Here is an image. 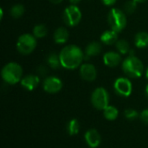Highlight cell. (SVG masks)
Here are the masks:
<instances>
[{
	"mask_svg": "<svg viewBox=\"0 0 148 148\" xmlns=\"http://www.w3.org/2000/svg\"><path fill=\"white\" fill-rule=\"evenodd\" d=\"M101 41L106 45H112L116 43L118 41V32L113 30V29H108L103 32L101 36Z\"/></svg>",
	"mask_w": 148,
	"mask_h": 148,
	"instance_id": "obj_15",
	"label": "cell"
},
{
	"mask_svg": "<svg viewBox=\"0 0 148 148\" xmlns=\"http://www.w3.org/2000/svg\"><path fill=\"white\" fill-rule=\"evenodd\" d=\"M137 8V3L134 0H129L124 4V10L127 14H132Z\"/></svg>",
	"mask_w": 148,
	"mask_h": 148,
	"instance_id": "obj_24",
	"label": "cell"
},
{
	"mask_svg": "<svg viewBox=\"0 0 148 148\" xmlns=\"http://www.w3.org/2000/svg\"><path fill=\"white\" fill-rule=\"evenodd\" d=\"M134 1H135V2L138 3H144V2H146V1H147V0H134Z\"/></svg>",
	"mask_w": 148,
	"mask_h": 148,
	"instance_id": "obj_31",
	"label": "cell"
},
{
	"mask_svg": "<svg viewBox=\"0 0 148 148\" xmlns=\"http://www.w3.org/2000/svg\"><path fill=\"white\" fill-rule=\"evenodd\" d=\"M146 93H147V95L148 97V84L147 85V87H146Z\"/></svg>",
	"mask_w": 148,
	"mask_h": 148,
	"instance_id": "obj_33",
	"label": "cell"
},
{
	"mask_svg": "<svg viewBox=\"0 0 148 148\" xmlns=\"http://www.w3.org/2000/svg\"><path fill=\"white\" fill-rule=\"evenodd\" d=\"M140 120L142 121V122H143V123L147 124L148 125V108L145 109V110H143V111L141 112V114H140Z\"/></svg>",
	"mask_w": 148,
	"mask_h": 148,
	"instance_id": "obj_26",
	"label": "cell"
},
{
	"mask_svg": "<svg viewBox=\"0 0 148 148\" xmlns=\"http://www.w3.org/2000/svg\"><path fill=\"white\" fill-rule=\"evenodd\" d=\"M43 89L49 94L58 93L62 88V82L56 76H49L43 81Z\"/></svg>",
	"mask_w": 148,
	"mask_h": 148,
	"instance_id": "obj_9",
	"label": "cell"
},
{
	"mask_svg": "<svg viewBox=\"0 0 148 148\" xmlns=\"http://www.w3.org/2000/svg\"><path fill=\"white\" fill-rule=\"evenodd\" d=\"M48 34V29L44 24H37L33 29V35L36 38L45 37Z\"/></svg>",
	"mask_w": 148,
	"mask_h": 148,
	"instance_id": "obj_21",
	"label": "cell"
},
{
	"mask_svg": "<svg viewBox=\"0 0 148 148\" xmlns=\"http://www.w3.org/2000/svg\"><path fill=\"white\" fill-rule=\"evenodd\" d=\"M101 49H102V46L100 42H92L87 45L84 54L88 58H90V57H93V56L99 55L101 52Z\"/></svg>",
	"mask_w": 148,
	"mask_h": 148,
	"instance_id": "obj_16",
	"label": "cell"
},
{
	"mask_svg": "<svg viewBox=\"0 0 148 148\" xmlns=\"http://www.w3.org/2000/svg\"><path fill=\"white\" fill-rule=\"evenodd\" d=\"M85 140L91 148L98 147L101 141V137L96 129H89L85 134Z\"/></svg>",
	"mask_w": 148,
	"mask_h": 148,
	"instance_id": "obj_11",
	"label": "cell"
},
{
	"mask_svg": "<svg viewBox=\"0 0 148 148\" xmlns=\"http://www.w3.org/2000/svg\"><path fill=\"white\" fill-rule=\"evenodd\" d=\"M69 2L71 3L72 5H76L77 3H79L81 2V0H69Z\"/></svg>",
	"mask_w": 148,
	"mask_h": 148,
	"instance_id": "obj_29",
	"label": "cell"
},
{
	"mask_svg": "<svg viewBox=\"0 0 148 148\" xmlns=\"http://www.w3.org/2000/svg\"><path fill=\"white\" fill-rule=\"evenodd\" d=\"M46 62L49 65V68L53 69H58L62 67L61 60L59 55L56 53H50L46 57Z\"/></svg>",
	"mask_w": 148,
	"mask_h": 148,
	"instance_id": "obj_17",
	"label": "cell"
},
{
	"mask_svg": "<svg viewBox=\"0 0 148 148\" xmlns=\"http://www.w3.org/2000/svg\"><path fill=\"white\" fill-rule=\"evenodd\" d=\"M114 88L116 94L123 97H128L133 91V85L129 79L125 77H120L115 80L114 83Z\"/></svg>",
	"mask_w": 148,
	"mask_h": 148,
	"instance_id": "obj_8",
	"label": "cell"
},
{
	"mask_svg": "<svg viewBox=\"0 0 148 148\" xmlns=\"http://www.w3.org/2000/svg\"><path fill=\"white\" fill-rule=\"evenodd\" d=\"M146 77H147V79L148 80V67L147 69V70H146Z\"/></svg>",
	"mask_w": 148,
	"mask_h": 148,
	"instance_id": "obj_32",
	"label": "cell"
},
{
	"mask_svg": "<svg viewBox=\"0 0 148 148\" xmlns=\"http://www.w3.org/2000/svg\"><path fill=\"white\" fill-rule=\"evenodd\" d=\"M115 46H116V49L117 50L120 52V54L121 55H127V54H129V51L131 50L130 49V45L128 43V42L127 40H124V39H121V40H118L115 43Z\"/></svg>",
	"mask_w": 148,
	"mask_h": 148,
	"instance_id": "obj_20",
	"label": "cell"
},
{
	"mask_svg": "<svg viewBox=\"0 0 148 148\" xmlns=\"http://www.w3.org/2000/svg\"><path fill=\"white\" fill-rule=\"evenodd\" d=\"M84 56L85 54L82 49L73 44L64 47L59 54L62 67L67 69H75L78 68L82 64Z\"/></svg>",
	"mask_w": 148,
	"mask_h": 148,
	"instance_id": "obj_1",
	"label": "cell"
},
{
	"mask_svg": "<svg viewBox=\"0 0 148 148\" xmlns=\"http://www.w3.org/2000/svg\"><path fill=\"white\" fill-rule=\"evenodd\" d=\"M1 75L6 83L10 85L16 84L22 80L23 69L16 62H9L2 69Z\"/></svg>",
	"mask_w": 148,
	"mask_h": 148,
	"instance_id": "obj_3",
	"label": "cell"
},
{
	"mask_svg": "<svg viewBox=\"0 0 148 148\" xmlns=\"http://www.w3.org/2000/svg\"><path fill=\"white\" fill-rule=\"evenodd\" d=\"M54 41L57 44H63L68 42L69 38V30L66 28L59 27L54 33Z\"/></svg>",
	"mask_w": 148,
	"mask_h": 148,
	"instance_id": "obj_14",
	"label": "cell"
},
{
	"mask_svg": "<svg viewBox=\"0 0 148 148\" xmlns=\"http://www.w3.org/2000/svg\"><path fill=\"white\" fill-rule=\"evenodd\" d=\"M122 70L131 78H140L143 75L144 65L138 57L128 55L122 62Z\"/></svg>",
	"mask_w": 148,
	"mask_h": 148,
	"instance_id": "obj_2",
	"label": "cell"
},
{
	"mask_svg": "<svg viewBox=\"0 0 148 148\" xmlns=\"http://www.w3.org/2000/svg\"><path fill=\"white\" fill-rule=\"evenodd\" d=\"M39 83H40V78L35 75H28L23 78H22L21 80L22 87L28 91L34 90L39 85Z\"/></svg>",
	"mask_w": 148,
	"mask_h": 148,
	"instance_id": "obj_13",
	"label": "cell"
},
{
	"mask_svg": "<svg viewBox=\"0 0 148 148\" xmlns=\"http://www.w3.org/2000/svg\"><path fill=\"white\" fill-rule=\"evenodd\" d=\"M49 1L53 3H60L62 2V0H49Z\"/></svg>",
	"mask_w": 148,
	"mask_h": 148,
	"instance_id": "obj_30",
	"label": "cell"
},
{
	"mask_svg": "<svg viewBox=\"0 0 148 148\" xmlns=\"http://www.w3.org/2000/svg\"><path fill=\"white\" fill-rule=\"evenodd\" d=\"M68 133L70 135H75L79 133L80 131V124L79 121L76 119H72L71 121H69V122L68 123Z\"/></svg>",
	"mask_w": 148,
	"mask_h": 148,
	"instance_id": "obj_22",
	"label": "cell"
},
{
	"mask_svg": "<svg viewBox=\"0 0 148 148\" xmlns=\"http://www.w3.org/2000/svg\"><path fill=\"white\" fill-rule=\"evenodd\" d=\"M134 43L137 48L143 49L148 46V33L141 31L136 34L134 38Z\"/></svg>",
	"mask_w": 148,
	"mask_h": 148,
	"instance_id": "obj_18",
	"label": "cell"
},
{
	"mask_svg": "<svg viewBox=\"0 0 148 148\" xmlns=\"http://www.w3.org/2000/svg\"><path fill=\"white\" fill-rule=\"evenodd\" d=\"M117 0H102V3L107 6H112L116 3Z\"/></svg>",
	"mask_w": 148,
	"mask_h": 148,
	"instance_id": "obj_28",
	"label": "cell"
},
{
	"mask_svg": "<svg viewBox=\"0 0 148 148\" xmlns=\"http://www.w3.org/2000/svg\"><path fill=\"white\" fill-rule=\"evenodd\" d=\"M62 18L67 26L75 27L82 19V12L76 5L71 4L64 10Z\"/></svg>",
	"mask_w": 148,
	"mask_h": 148,
	"instance_id": "obj_7",
	"label": "cell"
},
{
	"mask_svg": "<svg viewBox=\"0 0 148 148\" xmlns=\"http://www.w3.org/2000/svg\"><path fill=\"white\" fill-rule=\"evenodd\" d=\"M10 16L14 18L21 17L24 13V7L22 4H15L11 7L10 10Z\"/></svg>",
	"mask_w": 148,
	"mask_h": 148,
	"instance_id": "obj_23",
	"label": "cell"
},
{
	"mask_svg": "<svg viewBox=\"0 0 148 148\" xmlns=\"http://www.w3.org/2000/svg\"><path fill=\"white\" fill-rule=\"evenodd\" d=\"M81 77L87 82H93L97 77V70L91 63H84L80 68Z\"/></svg>",
	"mask_w": 148,
	"mask_h": 148,
	"instance_id": "obj_10",
	"label": "cell"
},
{
	"mask_svg": "<svg viewBox=\"0 0 148 148\" xmlns=\"http://www.w3.org/2000/svg\"><path fill=\"white\" fill-rule=\"evenodd\" d=\"M92 105L98 110H104L109 103L108 92L104 88H97L91 95Z\"/></svg>",
	"mask_w": 148,
	"mask_h": 148,
	"instance_id": "obj_6",
	"label": "cell"
},
{
	"mask_svg": "<svg viewBox=\"0 0 148 148\" xmlns=\"http://www.w3.org/2000/svg\"><path fill=\"white\" fill-rule=\"evenodd\" d=\"M108 22L109 26L111 27V29L121 32L122 31L126 26H127V16L123 10L113 8L109 12L108 16Z\"/></svg>",
	"mask_w": 148,
	"mask_h": 148,
	"instance_id": "obj_4",
	"label": "cell"
},
{
	"mask_svg": "<svg viewBox=\"0 0 148 148\" xmlns=\"http://www.w3.org/2000/svg\"><path fill=\"white\" fill-rule=\"evenodd\" d=\"M103 113H104V117L108 121H114L117 119L119 115L118 109L115 107L109 106V105L103 110Z\"/></svg>",
	"mask_w": 148,
	"mask_h": 148,
	"instance_id": "obj_19",
	"label": "cell"
},
{
	"mask_svg": "<svg viewBox=\"0 0 148 148\" xmlns=\"http://www.w3.org/2000/svg\"><path fill=\"white\" fill-rule=\"evenodd\" d=\"M103 62L109 68H115L121 62V56L114 51L107 52L103 56Z\"/></svg>",
	"mask_w": 148,
	"mask_h": 148,
	"instance_id": "obj_12",
	"label": "cell"
},
{
	"mask_svg": "<svg viewBox=\"0 0 148 148\" xmlns=\"http://www.w3.org/2000/svg\"><path fill=\"white\" fill-rule=\"evenodd\" d=\"M37 73H38L40 75L44 76V75H46L47 73H48V68L45 67L44 65H40V66L37 68Z\"/></svg>",
	"mask_w": 148,
	"mask_h": 148,
	"instance_id": "obj_27",
	"label": "cell"
},
{
	"mask_svg": "<svg viewBox=\"0 0 148 148\" xmlns=\"http://www.w3.org/2000/svg\"><path fill=\"white\" fill-rule=\"evenodd\" d=\"M124 115H125V117H126L127 120L134 121V120H135L136 118H138L139 114H138V112H137L136 110L132 109V108H128V109H126V110H125Z\"/></svg>",
	"mask_w": 148,
	"mask_h": 148,
	"instance_id": "obj_25",
	"label": "cell"
},
{
	"mask_svg": "<svg viewBox=\"0 0 148 148\" xmlns=\"http://www.w3.org/2000/svg\"><path fill=\"white\" fill-rule=\"evenodd\" d=\"M36 47V38L32 34H23L20 36L16 42V49L22 55H29Z\"/></svg>",
	"mask_w": 148,
	"mask_h": 148,
	"instance_id": "obj_5",
	"label": "cell"
}]
</instances>
